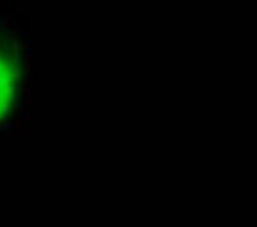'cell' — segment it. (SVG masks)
Instances as JSON below:
<instances>
[{
	"mask_svg": "<svg viewBox=\"0 0 257 227\" xmlns=\"http://www.w3.org/2000/svg\"><path fill=\"white\" fill-rule=\"evenodd\" d=\"M13 85H15L13 64L0 51V118L4 117V113L9 107V102L13 99Z\"/></svg>",
	"mask_w": 257,
	"mask_h": 227,
	"instance_id": "6da1fadb",
	"label": "cell"
}]
</instances>
